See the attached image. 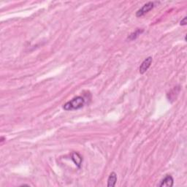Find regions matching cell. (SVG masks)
<instances>
[{"instance_id": "1", "label": "cell", "mask_w": 187, "mask_h": 187, "mask_svg": "<svg viewBox=\"0 0 187 187\" xmlns=\"http://www.w3.org/2000/svg\"><path fill=\"white\" fill-rule=\"evenodd\" d=\"M85 104V100L83 97L80 96H78L76 97L67 102L64 104L63 108L65 110H78L82 108Z\"/></svg>"}, {"instance_id": "2", "label": "cell", "mask_w": 187, "mask_h": 187, "mask_svg": "<svg viewBox=\"0 0 187 187\" xmlns=\"http://www.w3.org/2000/svg\"><path fill=\"white\" fill-rule=\"evenodd\" d=\"M154 7V3L152 2H149L145 4V5L137 12L136 16L137 17H141V16L144 15L146 13H147L148 12H149L151 10H152Z\"/></svg>"}, {"instance_id": "3", "label": "cell", "mask_w": 187, "mask_h": 187, "mask_svg": "<svg viewBox=\"0 0 187 187\" xmlns=\"http://www.w3.org/2000/svg\"><path fill=\"white\" fill-rule=\"evenodd\" d=\"M152 61H153L152 57L149 56V57L146 58V59L142 62L141 65H140V69H139L140 74H144L145 72L147 71V70H148V68L150 67L151 64V63H152Z\"/></svg>"}, {"instance_id": "4", "label": "cell", "mask_w": 187, "mask_h": 187, "mask_svg": "<svg viewBox=\"0 0 187 187\" xmlns=\"http://www.w3.org/2000/svg\"><path fill=\"white\" fill-rule=\"evenodd\" d=\"M174 184V180L172 178V177L170 175H167L165 178L164 179L162 180V181L159 184V187H163V186H167V187H172L173 186Z\"/></svg>"}, {"instance_id": "5", "label": "cell", "mask_w": 187, "mask_h": 187, "mask_svg": "<svg viewBox=\"0 0 187 187\" xmlns=\"http://www.w3.org/2000/svg\"><path fill=\"white\" fill-rule=\"evenodd\" d=\"M71 159L74 162V163L75 164V165L78 166V168H80V165H81L82 164V162H83V158H82V156H80L78 153L74 152L72 154Z\"/></svg>"}, {"instance_id": "6", "label": "cell", "mask_w": 187, "mask_h": 187, "mask_svg": "<svg viewBox=\"0 0 187 187\" xmlns=\"http://www.w3.org/2000/svg\"><path fill=\"white\" fill-rule=\"evenodd\" d=\"M116 181H117V175L116 172H113L110 174L108 179V187H114L116 186Z\"/></svg>"}, {"instance_id": "7", "label": "cell", "mask_w": 187, "mask_h": 187, "mask_svg": "<svg viewBox=\"0 0 187 187\" xmlns=\"http://www.w3.org/2000/svg\"><path fill=\"white\" fill-rule=\"evenodd\" d=\"M143 32V29H138L135 32H132V33L128 37V39L130 40H135L136 38H138L139 37V35H140V34H142Z\"/></svg>"}, {"instance_id": "8", "label": "cell", "mask_w": 187, "mask_h": 187, "mask_svg": "<svg viewBox=\"0 0 187 187\" xmlns=\"http://www.w3.org/2000/svg\"><path fill=\"white\" fill-rule=\"evenodd\" d=\"M186 19H187V18L186 17V16H185V17L184 18V19H183L181 21V22H180V24L181 26H186V23H187V22H186Z\"/></svg>"}, {"instance_id": "9", "label": "cell", "mask_w": 187, "mask_h": 187, "mask_svg": "<svg viewBox=\"0 0 187 187\" xmlns=\"http://www.w3.org/2000/svg\"><path fill=\"white\" fill-rule=\"evenodd\" d=\"M3 141H4V138H3V137H2V138H1V142H2Z\"/></svg>"}]
</instances>
